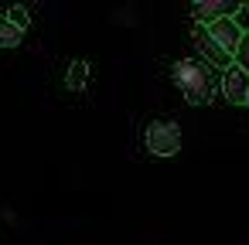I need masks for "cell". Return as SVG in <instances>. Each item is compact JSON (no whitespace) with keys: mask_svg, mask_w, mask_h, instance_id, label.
I'll list each match as a JSON object with an SVG mask.
<instances>
[{"mask_svg":"<svg viewBox=\"0 0 249 245\" xmlns=\"http://www.w3.org/2000/svg\"><path fill=\"white\" fill-rule=\"evenodd\" d=\"M208 34L215 38V45H218L229 58H235V48H239V41H242V31L235 28V21H232V17H222V21L208 24Z\"/></svg>","mask_w":249,"mask_h":245,"instance_id":"6","label":"cell"},{"mask_svg":"<svg viewBox=\"0 0 249 245\" xmlns=\"http://www.w3.org/2000/svg\"><path fill=\"white\" fill-rule=\"evenodd\" d=\"M246 106H249V99H246Z\"/></svg>","mask_w":249,"mask_h":245,"instance_id":"12","label":"cell"},{"mask_svg":"<svg viewBox=\"0 0 249 245\" xmlns=\"http://www.w3.org/2000/svg\"><path fill=\"white\" fill-rule=\"evenodd\" d=\"M235 68H242L246 75H249V34H242V41H239V48H235Z\"/></svg>","mask_w":249,"mask_h":245,"instance_id":"10","label":"cell"},{"mask_svg":"<svg viewBox=\"0 0 249 245\" xmlns=\"http://www.w3.org/2000/svg\"><path fill=\"white\" fill-rule=\"evenodd\" d=\"M147 150L154 157H174L181 150V130L167 119H154L147 126Z\"/></svg>","mask_w":249,"mask_h":245,"instance_id":"2","label":"cell"},{"mask_svg":"<svg viewBox=\"0 0 249 245\" xmlns=\"http://www.w3.org/2000/svg\"><path fill=\"white\" fill-rule=\"evenodd\" d=\"M171 75H174V85L181 89V96H184L191 106H201V102L212 99V89H215V68L205 65L201 58H181V62H174Z\"/></svg>","mask_w":249,"mask_h":245,"instance_id":"1","label":"cell"},{"mask_svg":"<svg viewBox=\"0 0 249 245\" xmlns=\"http://www.w3.org/2000/svg\"><path fill=\"white\" fill-rule=\"evenodd\" d=\"M218 85H222L225 102H232V106H246V99H249V75H246L242 68L232 65V68L218 79Z\"/></svg>","mask_w":249,"mask_h":245,"instance_id":"5","label":"cell"},{"mask_svg":"<svg viewBox=\"0 0 249 245\" xmlns=\"http://www.w3.org/2000/svg\"><path fill=\"white\" fill-rule=\"evenodd\" d=\"M191 41H195L198 58H201L205 65H212V68H225V72L235 65V62H232V58H229V55L215 45V38L208 34V28H205V24H195V28H191Z\"/></svg>","mask_w":249,"mask_h":245,"instance_id":"3","label":"cell"},{"mask_svg":"<svg viewBox=\"0 0 249 245\" xmlns=\"http://www.w3.org/2000/svg\"><path fill=\"white\" fill-rule=\"evenodd\" d=\"M86 82H89V62L75 58V62L69 65V72H65V85H69L72 92H82V89H86Z\"/></svg>","mask_w":249,"mask_h":245,"instance_id":"7","label":"cell"},{"mask_svg":"<svg viewBox=\"0 0 249 245\" xmlns=\"http://www.w3.org/2000/svg\"><path fill=\"white\" fill-rule=\"evenodd\" d=\"M235 28L242 31V34H249V4H239V11H235Z\"/></svg>","mask_w":249,"mask_h":245,"instance_id":"11","label":"cell"},{"mask_svg":"<svg viewBox=\"0 0 249 245\" xmlns=\"http://www.w3.org/2000/svg\"><path fill=\"white\" fill-rule=\"evenodd\" d=\"M21 45V31L7 21V14H0V48H18Z\"/></svg>","mask_w":249,"mask_h":245,"instance_id":"8","label":"cell"},{"mask_svg":"<svg viewBox=\"0 0 249 245\" xmlns=\"http://www.w3.org/2000/svg\"><path fill=\"white\" fill-rule=\"evenodd\" d=\"M235 11H239V4H232V0H195L191 4V14H195V24H215V21H222V17H235Z\"/></svg>","mask_w":249,"mask_h":245,"instance_id":"4","label":"cell"},{"mask_svg":"<svg viewBox=\"0 0 249 245\" xmlns=\"http://www.w3.org/2000/svg\"><path fill=\"white\" fill-rule=\"evenodd\" d=\"M7 21H11V24H14V28H18L21 34H24V31L31 28V14H28L24 7H18V4H14V7L7 11Z\"/></svg>","mask_w":249,"mask_h":245,"instance_id":"9","label":"cell"}]
</instances>
